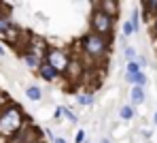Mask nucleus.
I'll return each mask as SVG.
<instances>
[{"label":"nucleus","instance_id":"1","mask_svg":"<svg viewBox=\"0 0 157 143\" xmlns=\"http://www.w3.org/2000/svg\"><path fill=\"white\" fill-rule=\"evenodd\" d=\"M77 54L83 58L87 68H102V64L106 62V58L110 56L113 49V39L110 36H102L96 32H85L75 45Z\"/></svg>","mask_w":157,"mask_h":143},{"label":"nucleus","instance_id":"2","mask_svg":"<svg viewBox=\"0 0 157 143\" xmlns=\"http://www.w3.org/2000/svg\"><path fill=\"white\" fill-rule=\"evenodd\" d=\"M28 122H30V117L26 115L21 105H17L13 100L6 103L2 107V111H0V139L13 141L21 133V128L26 126Z\"/></svg>","mask_w":157,"mask_h":143},{"label":"nucleus","instance_id":"3","mask_svg":"<svg viewBox=\"0 0 157 143\" xmlns=\"http://www.w3.org/2000/svg\"><path fill=\"white\" fill-rule=\"evenodd\" d=\"M115 28H117V19H113L110 15H106L104 11L96 9L91 11V17H89V30L96 32V34H102V36H115Z\"/></svg>","mask_w":157,"mask_h":143},{"label":"nucleus","instance_id":"4","mask_svg":"<svg viewBox=\"0 0 157 143\" xmlns=\"http://www.w3.org/2000/svg\"><path fill=\"white\" fill-rule=\"evenodd\" d=\"M70 58H72V51H68L66 47H59V45H51L49 43V49L45 54V60L51 64L53 68H57L62 75L66 73V68L70 64Z\"/></svg>","mask_w":157,"mask_h":143},{"label":"nucleus","instance_id":"5","mask_svg":"<svg viewBox=\"0 0 157 143\" xmlns=\"http://www.w3.org/2000/svg\"><path fill=\"white\" fill-rule=\"evenodd\" d=\"M85 73H87V66H85L83 58L78 56V54H72V58H70V64H68V68H66V73H64V77H66L68 86H70V88L78 86V84L83 81Z\"/></svg>","mask_w":157,"mask_h":143},{"label":"nucleus","instance_id":"6","mask_svg":"<svg viewBox=\"0 0 157 143\" xmlns=\"http://www.w3.org/2000/svg\"><path fill=\"white\" fill-rule=\"evenodd\" d=\"M36 75H38L43 81H47V84H55L59 77H64L57 68H53L47 60H43V64H40V66H38V71H36Z\"/></svg>","mask_w":157,"mask_h":143},{"label":"nucleus","instance_id":"7","mask_svg":"<svg viewBox=\"0 0 157 143\" xmlns=\"http://www.w3.org/2000/svg\"><path fill=\"white\" fill-rule=\"evenodd\" d=\"M94 6L100 9V11H104L106 15H110L113 19H117L119 13H121V4H119V0H94Z\"/></svg>","mask_w":157,"mask_h":143},{"label":"nucleus","instance_id":"8","mask_svg":"<svg viewBox=\"0 0 157 143\" xmlns=\"http://www.w3.org/2000/svg\"><path fill=\"white\" fill-rule=\"evenodd\" d=\"M19 56H21V62L26 64V68H28V71H32V73H36V71H38V66H40V64H43V60H45V58L36 56V54H32V51H21Z\"/></svg>","mask_w":157,"mask_h":143},{"label":"nucleus","instance_id":"9","mask_svg":"<svg viewBox=\"0 0 157 143\" xmlns=\"http://www.w3.org/2000/svg\"><path fill=\"white\" fill-rule=\"evenodd\" d=\"M144 100H147V88L132 86V90H130V103L132 105H134V107H140Z\"/></svg>","mask_w":157,"mask_h":143},{"label":"nucleus","instance_id":"10","mask_svg":"<svg viewBox=\"0 0 157 143\" xmlns=\"http://www.w3.org/2000/svg\"><path fill=\"white\" fill-rule=\"evenodd\" d=\"M77 103L81 105V107H94V103H96L94 90H83V92H78L77 94Z\"/></svg>","mask_w":157,"mask_h":143},{"label":"nucleus","instance_id":"11","mask_svg":"<svg viewBox=\"0 0 157 143\" xmlns=\"http://www.w3.org/2000/svg\"><path fill=\"white\" fill-rule=\"evenodd\" d=\"M125 81H128L130 86H142V88H147L149 77H147V73H144V71H140V73H136V75H125Z\"/></svg>","mask_w":157,"mask_h":143},{"label":"nucleus","instance_id":"12","mask_svg":"<svg viewBox=\"0 0 157 143\" xmlns=\"http://www.w3.org/2000/svg\"><path fill=\"white\" fill-rule=\"evenodd\" d=\"M134 117H136V107H134L132 103L119 107V120H123V122H132Z\"/></svg>","mask_w":157,"mask_h":143},{"label":"nucleus","instance_id":"13","mask_svg":"<svg viewBox=\"0 0 157 143\" xmlns=\"http://www.w3.org/2000/svg\"><path fill=\"white\" fill-rule=\"evenodd\" d=\"M26 96H28V100H32V103H40L43 100V90H40V86L32 84V86L26 88Z\"/></svg>","mask_w":157,"mask_h":143},{"label":"nucleus","instance_id":"14","mask_svg":"<svg viewBox=\"0 0 157 143\" xmlns=\"http://www.w3.org/2000/svg\"><path fill=\"white\" fill-rule=\"evenodd\" d=\"M130 22H132V26H134V30H136V34L140 32V26H142V9H132V13H130Z\"/></svg>","mask_w":157,"mask_h":143},{"label":"nucleus","instance_id":"15","mask_svg":"<svg viewBox=\"0 0 157 143\" xmlns=\"http://www.w3.org/2000/svg\"><path fill=\"white\" fill-rule=\"evenodd\" d=\"M11 26H15V22L11 19V13H2L0 15V36L11 28Z\"/></svg>","mask_w":157,"mask_h":143},{"label":"nucleus","instance_id":"16","mask_svg":"<svg viewBox=\"0 0 157 143\" xmlns=\"http://www.w3.org/2000/svg\"><path fill=\"white\" fill-rule=\"evenodd\" d=\"M134 34H136V30H134V26H132V22H130V19L121 22V36L130 39V36H134Z\"/></svg>","mask_w":157,"mask_h":143},{"label":"nucleus","instance_id":"17","mask_svg":"<svg viewBox=\"0 0 157 143\" xmlns=\"http://www.w3.org/2000/svg\"><path fill=\"white\" fill-rule=\"evenodd\" d=\"M142 68H140V64L136 62V60H132V62H125V75H136V73H140Z\"/></svg>","mask_w":157,"mask_h":143},{"label":"nucleus","instance_id":"18","mask_svg":"<svg viewBox=\"0 0 157 143\" xmlns=\"http://www.w3.org/2000/svg\"><path fill=\"white\" fill-rule=\"evenodd\" d=\"M64 117H66L70 124H77L78 122V115L75 113V109H72V107H66V105H64Z\"/></svg>","mask_w":157,"mask_h":143},{"label":"nucleus","instance_id":"19","mask_svg":"<svg viewBox=\"0 0 157 143\" xmlns=\"http://www.w3.org/2000/svg\"><path fill=\"white\" fill-rule=\"evenodd\" d=\"M136 58H138V54H136V49H134L132 45L123 47V60H125V62H132V60H136Z\"/></svg>","mask_w":157,"mask_h":143},{"label":"nucleus","instance_id":"20","mask_svg":"<svg viewBox=\"0 0 157 143\" xmlns=\"http://www.w3.org/2000/svg\"><path fill=\"white\" fill-rule=\"evenodd\" d=\"M142 9H144V11H151V13H155L157 0H142Z\"/></svg>","mask_w":157,"mask_h":143},{"label":"nucleus","instance_id":"21","mask_svg":"<svg viewBox=\"0 0 157 143\" xmlns=\"http://www.w3.org/2000/svg\"><path fill=\"white\" fill-rule=\"evenodd\" d=\"M87 139V133H85V128H78L77 135H75V143H85Z\"/></svg>","mask_w":157,"mask_h":143},{"label":"nucleus","instance_id":"22","mask_svg":"<svg viewBox=\"0 0 157 143\" xmlns=\"http://www.w3.org/2000/svg\"><path fill=\"white\" fill-rule=\"evenodd\" d=\"M62 117H64V105L55 107V111H53V120H62Z\"/></svg>","mask_w":157,"mask_h":143},{"label":"nucleus","instance_id":"23","mask_svg":"<svg viewBox=\"0 0 157 143\" xmlns=\"http://www.w3.org/2000/svg\"><path fill=\"white\" fill-rule=\"evenodd\" d=\"M149 28H151V39H153V41H157V15H155V22H153Z\"/></svg>","mask_w":157,"mask_h":143},{"label":"nucleus","instance_id":"24","mask_svg":"<svg viewBox=\"0 0 157 143\" xmlns=\"http://www.w3.org/2000/svg\"><path fill=\"white\" fill-rule=\"evenodd\" d=\"M136 62L140 64V68H142V71H144V68L149 66V60H147V58H144V56H138V58H136Z\"/></svg>","mask_w":157,"mask_h":143},{"label":"nucleus","instance_id":"25","mask_svg":"<svg viewBox=\"0 0 157 143\" xmlns=\"http://www.w3.org/2000/svg\"><path fill=\"white\" fill-rule=\"evenodd\" d=\"M6 103H11V98H9L4 92H0V111H2V107H4Z\"/></svg>","mask_w":157,"mask_h":143},{"label":"nucleus","instance_id":"26","mask_svg":"<svg viewBox=\"0 0 157 143\" xmlns=\"http://www.w3.org/2000/svg\"><path fill=\"white\" fill-rule=\"evenodd\" d=\"M2 13H11V9H9V4H4L2 0H0V15Z\"/></svg>","mask_w":157,"mask_h":143},{"label":"nucleus","instance_id":"27","mask_svg":"<svg viewBox=\"0 0 157 143\" xmlns=\"http://www.w3.org/2000/svg\"><path fill=\"white\" fill-rule=\"evenodd\" d=\"M51 143H68V141H66L64 137H53V141H51Z\"/></svg>","mask_w":157,"mask_h":143},{"label":"nucleus","instance_id":"28","mask_svg":"<svg viewBox=\"0 0 157 143\" xmlns=\"http://www.w3.org/2000/svg\"><path fill=\"white\" fill-rule=\"evenodd\" d=\"M98 143H113V141H110V137H100Z\"/></svg>","mask_w":157,"mask_h":143},{"label":"nucleus","instance_id":"29","mask_svg":"<svg viewBox=\"0 0 157 143\" xmlns=\"http://www.w3.org/2000/svg\"><path fill=\"white\" fill-rule=\"evenodd\" d=\"M4 56H6V49H4V47L0 45V58H4Z\"/></svg>","mask_w":157,"mask_h":143},{"label":"nucleus","instance_id":"30","mask_svg":"<svg viewBox=\"0 0 157 143\" xmlns=\"http://www.w3.org/2000/svg\"><path fill=\"white\" fill-rule=\"evenodd\" d=\"M153 126H155V128H157V111H155V113H153Z\"/></svg>","mask_w":157,"mask_h":143},{"label":"nucleus","instance_id":"31","mask_svg":"<svg viewBox=\"0 0 157 143\" xmlns=\"http://www.w3.org/2000/svg\"><path fill=\"white\" fill-rule=\"evenodd\" d=\"M85 143H98V141H94V139H89V137H87V139H85Z\"/></svg>","mask_w":157,"mask_h":143},{"label":"nucleus","instance_id":"32","mask_svg":"<svg viewBox=\"0 0 157 143\" xmlns=\"http://www.w3.org/2000/svg\"><path fill=\"white\" fill-rule=\"evenodd\" d=\"M34 143H47V141H45V139H40V141H34Z\"/></svg>","mask_w":157,"mask_h":143}]
</instances>
